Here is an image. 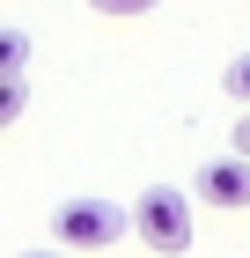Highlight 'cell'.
Returning <instances> with one entry per match:
<instances>
[{
  "mask_svg": "<svg viewBox=\"0 0 250 258\" xmlns=\"http://www.w3.org/2000/svg\"><path fill=\"white\" fill-rule=\"evenodd\" d=\"M125 214H133V236L147 243L154 258H184V251H192V192H177V184H147Z\"/></svg>",
  "mask_w": 250,
  "mask_h": 258,
  "instance_id": "obj_1",
  "label": "cell"
},
{
  "mask_svg": "<svg viewBox=\"0 0 250 258\" xmlns=\"http://www.w3.org/2000/svg\"><path fill=\"white\" fill-rule=\"evenodd\" d=\"M133 229V214L125 207H111V199H59L52 207V251H111L118 236Z\"/></svg>",
  "mask_w": 250,
  "mask_h": 258,
  "instance_id": "obj_2",
  "label": "cell"
},
{
  "mask_svg": "<svg viewBox=\"0 0 250 258\" xmlns=\"http://www.w3.org/2000/svg\"><path fill=\"white\" fill-rule=\"evenodd\" d=\"M192 199H199V207H221V214H243V207H250V162H243V155H213V162H199Z\"/></svg>",
  "mask_w": 250,
  "mask_h": 258,
  "instance_id": "obj_3",
  "label": "cell"
},
{
  "mask_svg": "<svg viewBox=\"0 0 250 258\" xmlns=\"http://www.w3.org/2000/svg\"><path fill=\"white\" fill-rule=\"evenodd\" d=\"M22 67H30V37L22 30H0V81H22Z\"/></svg>",
  "mask_w": 250,
  "mask_h": 258,
  "instance_id": "obj_4",
  "label": "cell"
},
{
  "mask_svg": "<svg viewBox=\"0 0 250 258\" xmlns=\"http://www.w3.org/2000/svg\"><path fill=\"white\" fill-rule=\"evenodd\" d=\"M96 15H111V22H133V15H154L162 0H89Z\"/></svg>",
  "mask_w": 250,
  "mask_h": 258,
  "instance_id": "obj_5",
  "label": "cell"
},
{
  "mask_svg": "<svg viewBox=\"0 0 250 258\" xmlns=\"http://www.w3.org/2000/svg\"><path fill=\"white\" fill-rule=\"evenodd\" d=\"M221 89H228L235 103H250V52H235V59H228V74H221Z\"/></svg>",
  "mask_w": 250,
  "mask_h": 258,
  "instance_id": "obj_6",
  "label": "cell"
},
{
  "mask_svg": "<svg viewBox=\"0 0 250 258\" xmlns=\"http://www.w3.org/2000/svg\"><path fill=\"white\" fill-rule=\"evenodd\" d=\"M22 103H30V89H22V81H0V133L22 118Z\"/></svg>",
  "mask_w": 250,
  "mask_h": 258,
  "instance_id": "obj_7",
  "label": "cell"
},
{
  "mask_svg": "<svg viewBox=\"0 0 250 258\" xmlns=\"http://www.w3.org/2000/svg\"><path fill=\"white\" fill-rule=\"evenodd\" d=\"M228 155H243V162H250V111L235 118V148H228Z\"/></svg>",
  "mask_w": 250,
  "mask_h": 258,
  "instance_id": "obj_8",
  "label": "cell"
},
{
  "mask_svg": "<svg viewBox=\"0 0 250 258\" xmlns=\"http://www.w3.org/2000/svg\"><path fill=\"white\" fill-rule=\"evenodd\" d=\"M22 258H66V251H22Z\"/></svg>",
  "mask_w": 250,
  "mask_h": 258,
  "instance_id": "obj_9",
  "label": "cell"
}]
</instances>
